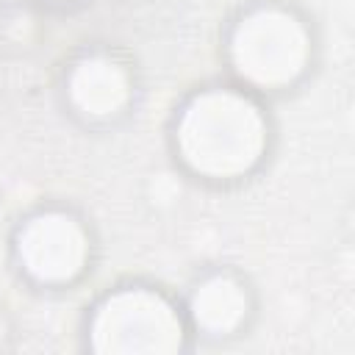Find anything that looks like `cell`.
Wrapping results in <instances>:
<instances>
[{
	"instance_id": "cell-1",
	"label": "cell",
	"mask_w": 355,
	"mask_h": 355,
	"mask_svg": "<svg viewBox=\"0 0 355 355\" xmlns=\"http://www.w3.org/2000/svg\"><path fill=\"white\" fill-rule=\"evenodd\" d=\"M266 141L258 108L233 92H208L189 103L178 128V147L194 172L233 178L247 172Z\"/></svg>"
},
{
	"instance_id": "cell-2",
	"label": "cell",
	"mask_w": 355,
	"mask_h": 355,
	"mask_svg": "<svg viewBox=\"0 0 355 355\" xmlns=\"http://www.w3.org/2000/svg\"><path fill=\"white\" fill-rule=\"evenodd\" d=\"M233 64L258 86H283L294 80L308 61V33L297 17L280 8L247 14L233 33Z\"/></svg>"
},
{
	"instance_id": "cell-3",
	"label": "cell",
	"mask_w": 355,
	"mask_h": 355,
	"mask_svg": "<svg viewBox=\"0 0 355 355\" xmlns=\"http://www.w3.org/2000/svg\"><path fill=\"white\" fill-rule=\"evenodd\" d=\"M92 341L97 352H175L183 341V327L164 297L130 288L100 305Z\"/></svg>"
},
{
	"instance_id": "cell-4",
	"label": "cell",
	"mask_w": 355,
	"mask_h": 355,
	"mask_svg": "<svg viewBox=\"0 0 355 355\" xmlns=\"http://www.w3.org/2000/svg\"><path fill=\"white\" fill-rule=\"evenodd\" d=\"M86 233L58 211L33 216L19 233V258L36 280L61 283L75 277L86 263Z\"/></svg>"
},
{
	"instance_id": "cell-5",
	"label": "cell",
	"mask_w": 355,
	"mask_h": 355,
	"mask_svg": "<svg viewBox=\"0 0 355 355\" xmlns=\"http://www.w3.org/2000/svg\"><path fill=\"white\" fill-rule=\"evenodd\" d=\"M69 94L72 103L92 116L114 114L128 100V75L119 64L111 58L94 55L75 67L69 78Z\"/></svg>"
},
{
	"instance_id": "cell-6",
	"label": "cell",
	"mask_w": 355,
	"mask_h": 355,
	"mask_svg": "<svg viewBox=\"0 0 355 355\" xmlns=\"http://www.w3.org/2000/svg\"><path fill=\"white\" fill-rule=\"evenodd\" d=\"M191 313L194 322L208 333H230L247 313V297L230 277H211L197 288Z\"/></svg>"
},
{
	"instance_id": "cell-7",
	"label": "cell",
	"mask_w": 355,
	"mask_h": 355,
	"mask_svg": "<svg viewBox=\"0 0 355 355\" xmlns=\"http://www.w3.org/2000/svg\"><path fill=\"white\" fill-rule=\"evenodd\" d=\"M0 341H3V322H0Z\"/></svg>"
}]
</instances>
